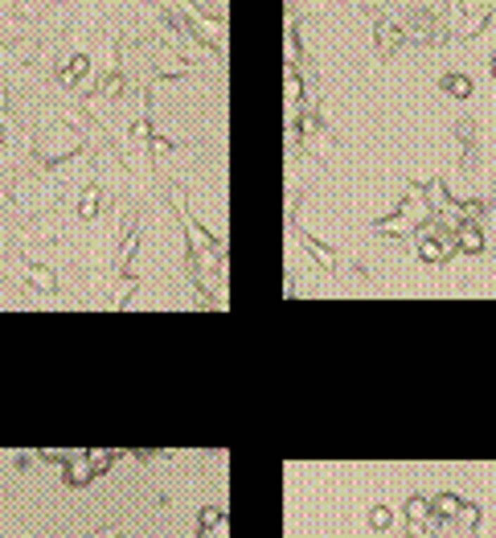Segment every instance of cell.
Segmentation results:
<instances>
[{
  "label": "cell",
  "mask_w": 496,
  "mask_h": 538,
  "mask_svg": "<svg viewBox=\"0 0 496 538\" xmlns=\"http://www.w3.org/2000/svg\"><path fill=\"white\" fill-rule=\"evenodd\" d=\"M406 518H410V522H423V526H426V522L435 518V514H431V501H423V497H410V501H406Z\"/></svg>",
  "instance_id": "cell-2"
},
{
  "label": "cell",
  "mask_w": 496,
  "mask_h": 538,
  "mask_svg": "<svg viewBox=\"0 0 496 538\" xmlns=\"http://www.w3.org/2000/svg\"><path fill=\"white\" fill-rule=\"evenodd\" d=\"M459 506H464L459 497H451V493H439V497L431 501V514H435V518H455V514H459Z\"/></svg>",
  "instance_id": "cell-1"
},
{
  "label": "cell",
  "mask_w": 496,
  "mask_h": 538,
  "mask_svg": "<svg viewBox=\"0 0 496 538\" xmlns=\"http://www.w3.org/2000/svg\"><path fill=\"white\" fill-rule=\"evenodd\" d=\"M201 538H226V518L217 522V530H210V526H205V534H201Z\"/></svg>",
  "instance_id": "cell-8"
},
{
  "label": "cell",
  "mask_w": 496,
  "mask_h": 538,
  "mask_svg": "<svg viewBox=\"0 0 496 538\" xmlns=\"http://www.w3.org/2000/svg\"><path fill=\"white\" fill-rule=\"evenodd\" d=\"M111 461H115L111 452H91V456H87V465H91V473H107V465H111Z\"/></svg>",
  "instance_id": "cell-4"
},
{
  "label": "cell",
  "mask_w": 496,
  "mask_h": 538,
  "mask_svg": "<svg viewBox=\"0 0 496 538\" xmlns=\"http://www.w3.org/2000/svg\"><path fill=\"white\" fill-rule=\"evenodd\" d=\"M91 477H95V473H91V465H82V461L74 456V461H70V473H66V481H70V485H87Z\"/></svg>",
  "instance_id": "cell-3"
},
{
  "label": "cell",
  "mask_w": 496,
  "mask_h": 538,
  "mask_svg": "<svg viewBox=\"0 0 496 538\" xmlns=\"http://www.w3.org/2000/svg\"><path fill=\"white\" fill-rule=\"evenodd\" d=\"M451 91H455V95H468V91H472V82H468V78H455V82H451Z\"/></svg>",
  "instance_id": "cell-7"
},
{
  "label": "cell",
  "mask_w": 496,
  "mask_h": 538,
  "mask_svg": "<svg viewBox=\"0 0 496 538\" xmlns=\"http://www.w3.org/2000/svg\"><path fill=\"white\" fill-rule=\"evenodd\" d=\"M95 538H119V530H115V526H107V530H98Z\"/></svg>",
  "instance_id": "cell-10"
},
{
  "label": "cell",
  "mask_w": 496,
  "mask_h": 538,
  "mask_svg": "<svg viewBox=\"0 0 496 538\" xmlns=\"http://www.w3.org/2000/svg\"><path fill=\"white\" fill-rule=\"evenodd\" d=\"M222 518H226V514H217V510H205V514H201V522H205V526H213V522H222Z\"/></svg>",
  "instance_id": "cell-9"
},
{
  "label": "cell",
  "mask_w": 496,
  "mask_h": 538,
  "mask_svg": "<svg viewBox=\"0 0 496 538\" xmlns=\"http://www.w3.org/2000/svg\"><path fill=\"white\" fill-rule=\"evenodd\" d=\"M459 239H464V246H468V251H476V246H484V239H480V230H464Z\"/></svg>",
  "instance_id": "cell-6"
},
{
  "label": "cell",
  "mask_w": 496,
  "mask_h": 538,
  "mask_svg": "<svg viewBox=\"0 0 496 538\" xmlns=\"http://www.w3.org/2000/svg\"><path fill=\"white\" fill-rule=\"evenodd\" d=\"M369 526H374V530H386V526H390V510H386V506L369 510Z\"/></svg>",
  "instance_id": "cell-5"
}]
</instances>
